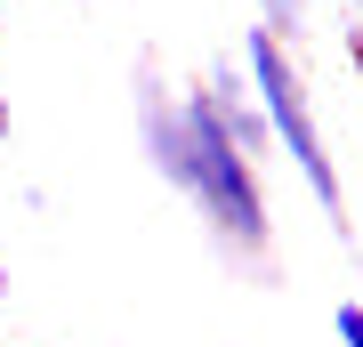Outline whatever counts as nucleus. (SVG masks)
I'll use <instances>...</instances> for the list:
<instances>
[{
    "mask_svg": "<svg viewBox=\"0 0 363 347\" xmlns=\"http://www.w3.org/2000/svg\"><path fill=\"white\" fill-rule=\"evenodd\" d=\"M138 97V145L154 162V178L202 219V234L218 243L226 267H242L250 283H283V250H274V210H267V178L242 145L226 138V121L210 114V97L194 81H162L154 57H138L130 73Z\"/></svg>",
    "mask_w": 363,
    "mask_h": 347,
    "instance_id": "f257e3e1",
    "label": "nucleus"
},
{
    "mask_svg": "<svg viewBox=\"0 0 363 347\" xmlns=\"http://www.w3.org/2000/svg\"><path fill=\"white\" fill-rule=\"evenodd\" d=\"M234 65H242V81H250V105H259V121H267V145L298 170V186L315 194V210H323L331 234L347 243L355 234L347 186H339V170H331V145H323V121H315V89H307V73H298V49L274 40L267 25H242Z\"/></svg>",
    "mask_w": 363,
    "mask_h": 347,
    "instance_id": "f03ea898",
    "label": "nucleus"
},
{
    "mask_svg": "<svg viewBox=\"0 0 363 347\" xmlns=\"http://www.w3.org/2000/svg\"><path fill=\"white\" fill-rule=\"evenodd\" d=\"M259 25L298 49V33H307V0H259Z\"/></svg>",
    "mask_w": 363,
    "mask_h": 347,
    "instance_id": "7ed1b4c3",
    "label": "nucleus"
},
{
    "mask_svg": "<svg viewBox=\"0 0 363 347\" xmlns=\"http://www.w3.org/2000/svg\"><path fill=\"white\" fill-rule=\"evenodd\" d=\"M331 339L339 347H363V299H339V307H331Z\"/></svg>",
    "mask_w": 363,
    "mask_h": 347,
    "instance_id": "20e7f679",
    "label": "nucleus"
},
{
    "mask_svg": "<svg viewBox=\"0 0 363 347\" xmlns=\"http://www.w3.org/2000/svg\"><path fill=\"white\" fill-rule=\"evenodd\" d=\"M339 40H347V57L363 73V0H339Z\"/></svg>",
    "mask_w": 363,
    "mask_h": 347,
    "instance_id": "39448f33",
    "label": "nucleus"
},
{
    "mask_svg": "<svg viewBox=\"0 0 363 347\" xmlns=\"http://www.w3.org/2000/svg\"><path fill=\"white\" fill-rule=\"evenodd\" d=\"M9 129H16V114H9V89H0V145H9Z\"/></svg>",
    "mask_w": 363,
    "mask_h": 347,
    "instance_id": "423d86ee",
    "label": "nucleus"
},
{
    "mask_svg": "<svg viewBox=\"0 0 363 347\" xmlns=\"http://www.w3.org/2000/svg\"><path fill=\"white\" fill-rule=\"evenodd\" d=\"M0 299H9V258H0Z\"/></svg>",
    "mask_w": 363,
    "mask_h": 347,
    "instance_id": "0eeeda50",
    "label": "nucleus"
},
{
    "mask_svg": "<svg viewBox=\"0 0 363 347\" xmlns=\"http://www.w3.org/2000/svg\"><path fill=\"white\" fill-rule=\"evenodd\" d=\"M73 9H81V0H73Z\"/></svg>",
    "mask_w": 363,
    "mask_h": 347,
    "instance_id": "6e6552de",
    "label": "nucleus"
}]
</instances>
